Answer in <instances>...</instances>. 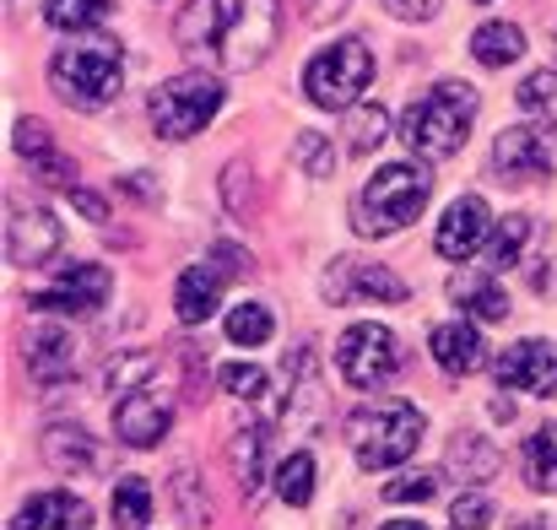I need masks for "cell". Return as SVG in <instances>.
Here are the masks:
<instances>
[{"mask_svg":"<svg viewBox=\"0 0 557 530\" xmlns=\"http://www.w3.org/2000/svg\"><path fill=\"white\" fill-rule=\"evenodd\" d=\"M476 87L471 82H438L400 114V141L417 158H455L466 147V131L476 120Z\"/></svg>","mask_w":557,"mask_h":530,"instance_id":"cell-1","label":"cell"},{"mask_svg":"<svg viewBox=\"0 0 557 530\" xmlns=\"http://www.w3.org/2000/svg\"><path fill=\"white\" fill-rule=\"evenodd\" d=\"M125 82V54L120 44H65L49 60V87L71 103V109H103Z\"/></svg>","mask_w":557,"mask_h":530,"instance_id":"cell-2","label":"cell"},{"mask_svg":"<svg viewBox=\"0 0 557 530\" xmlns=\"http://www.w3.org/2000/svg\"><path fill=\"white\" fill-rule=\"evenodd\" d=\"M347 439L363 471H389L422 444V411L411 400H379L347 417Z\"/></svg>","mask_w":557,"mask_h":530,"instance_id":"cell-3","label":"cell"},{"mask_svg":"<svg viewBox=\"0 0 557 530\" xmlns=\"http://www.w3.org/2000/svg\"><path fill=\"white\" fill-rule=\"evenodd\" d=\"M216 16H222L216 60H222L227 71H255V65L276 49L282 0H216Z\"/></svg>","mask_w":557,"mask_h":530,"instance_id":"cell-4","label":"cell"},{"mask_svg":"<svg viewBox=\"0 0 557 530\" xmlns=\"http://www.w3.org/2000/svg\"><path fill=\"white\" fill-rule=\"evenodd\" d=\"M373 82V54L363 38H342L331 49H320L304 71V93L320 109H358V98Z\"/></svg>","mask_w":557,"mask_h":530,"instance_id":"cell-5","label":"cell"},{"mask_svg":"<svg viewBox=\"0 0 557 530\" xmlns=\"http://www.w3.org/2000/svg\"><path fill=\"white\" fill-rule=\"evenodd\" d=\"M428 195H433V178L417 163H384L358 200V227L363 233H395L428 206Z\"/></svg>","mask_w":557,"mask_h":530,"instance_id":"cell-6","label":"cell"},{"mask_svg":"<svg viewBox=\"0 0 557 530\" xmlns=\"http://www.w3.org/2000/svg\"><path fill=\"white\" fill-rule=\"evenodd\" d=\"M222 109V82L206 76V71H185V76H169L158 93H152V131L163 141H189L195 131H206Z\"/></svg>","mask_w":557,"mask_h":530,"instance_id":"cell-7","label":"cell"},{"mask_svg":"<svg viewBox=\"0 0 557 530\" xmlns=\"http://www.w3.org/2000/svg\"><path fill=\"white\" fill-rule=\"evenodd\" d=\"M336 368H342V379L352 390H379L384 379L400 373V342H395V331H384L373 320L347 325L342 342H336Z\"/></svg>","mask_w":557,"mask_h":530,"instance_id":"cell-8","label":"cell"},{"mask_svg":"<svg viewBox=\"0 0 557 530\" xmlns=\"http://www.w3.org/2000/svg\"><path fill=\"white\" fill-rule=\"evenodd\" d=\"M557 163V131L553 125H509L493 141V169L504 184H531V178L553 174Z\"/></svg>","mask_w":557,"mask_h":530,"instance_id":"cell-9","label":"cell"},{"mask_svg":"<svg viewBox=\"0 0 557 530\" xmlns=\"http://www.w3.org/2000/svg\"><path fill=\"white\" fill-rule=\"evenodd\" d=\"M109 287H114L109 266L82 260V266H60L54 282H49L44 293H33L27 304H33L38 315H92V309L109 304Z\"/></svg>","mask_w":557,"mask_h":530,"instance_id":"cell-10","label":"cell"},{"mask_svg":"<svg viewBox=\"0 0 557 530\" xmlns=\"http://www.w3.org/2000/svg\"><path fill=\"white\" fill-rule=\"evenodd\" d=\"M320 293H325V304H352V298H384V304H406V282L395 276V271H384V266H369V260H352V255H342V260H331V271L320 276Z\"/></svg>","mask_w":557,"mask_h":530,"instance_id":"cell-11","label":"cell"},{"mask_svg":"<svg viewBox=\"0 0 557 530\" xmlns=\"http://www.w3.org/2000/svg\"><path fill=\"white\" fill-rule=\"evenodd\" d=\"M169 428H174V400H169L158 384H141V390L120 395V406H114V433H120V444L152 449Z\"/></svg>","mask_w":557,"mask_h":530,"instance_id":"cell-12","label":"cell"},{"mask_svg":"<svg viewBox=\"0 0 557 530\" xmlns=\"http://www.w3.org/2000/svg\"><path fill=\"white\" fill-rule=\"evenodd\" d=\"M498 384L520 390V395H557V347L553 342H515L509 353L498 357Z\"/></svg>","mask_w":557,"mask_h":530,"instance_id":"cell-13","label":"cell"},{"mask_svg":"<svg viewBox=\"0 0 557 530\" xmlns=\"http://www.w3.org/2000/svg\"><path fill=\"white\" fill-rule=\"evenodd\" d=\"M487 227H493L487 200H482V195H460V200L444 211V222H438V233H433V249H438L444 260H471V255L487 244Z\"/></svg>","mask_w":557,"mask_h":530,"instance_id":"cell-14","label":"cell"},{"mask_svg":"<svg viewBox=\"0 0 557 530\" xmlns=\"http://www.w3.org/2000/svg\"><path fill=\"white\" fill-rule=\"evenodd\" d=\"M54 249H60L54 211H44V206H11V222H5V255H11V266H44V260H54Z\"/></svg>","mask_w":557,"mask_h":530,"instance_id":"cell-15","label":"cell"},{"mask_svg":"<svg viewBox=\"0 0 557 530\" xmlns=\"http://www.w3.org/2000/svg\"><path fill=\"white\" fill-rule=\"evenodd\" d=\"M76 336L65 331V325H33V336H27V368H33V379L38 384H65L71 373H76Z\"/></svg>","mask_w":557,"mask_h":530,"instance_id":"cell-16","label":"cell"},{"mask_svg":"<svg viewBox=\"0 0 557 530\" xmlns=\"http://www.w3.org/2000/svg\"><path fill=\"white\" fill-rule=\"evenodd\" d=\"M11 530H92V509H87V498L54 488V493L27 498V504L16 509Z\"/></svg>","mask_w":557,"mask_h":530,"instance_id":"cell-17","label":"cell"},{"mask_svg":"<svg viewBox=\"0 0 557 530\" xmlns=\"http://www.w3.org/2000/svg\"><path fill=\"white\" fill-rule=\"evenodd\" d=\"M428 353H433V362H438L444 373H455V379H466V373H476V368L487 362V347H482L476 325H466V320L433 325V336H428Z\"/></svg>","mask_w":557,"mask_h":530,"instance_id":"cell-18","label":"cell"},{"mask_svg":"<svg viewBox=\"0 0 557 530\" xmlns=\"http://www.w3.org/2000/svg\"><path fill=\"white\" fill-rule=\"evenodd\" d=\"M38 449H44V460L60 477H76V471H92L98 466V449H92L87 428H76V422H49L44 439H38Z\"/></svg>","mask_w":557,"mask_h":530,"instance_id":"cell-19","label":"cell"},{"mask_svg":"<svg viewBox=\"0 0 557 530\" xmlns=\"http://www.w3.org/2000/svg\"><path fill=\"white\" fill-rule=\"evenodd\" d=\"M222 271L216 266H185V276H180V287H174V315L185 320V325H200V320H211L216 315V304H222Z\"/></svg>","mask_w":557,"mask_h":530,"instance_id":"cell-20","label":"cell"},{"mask_svg":"<svg viewBox=\"0 0 557 530\" xmlns=\"http://www.w3.org/2000/svg\"><path fill=\"white\" fill-rule=\"evenodd\" d=\"M174 44H180L185 54H211V60H216V44H222L216 0H189L185 11L174 16Z\"/></svg>","mask_w":557,"mask_h":530,"instance_id":"cell-21","label":"cell"},{"mask_svg":"<svg viewBox=\"0 0 557 530\" xmlns=\"http://www.w3.org/2000/svg\"><path fill=\"white\" fill-rule=\"evenodd\" d=\"M265 428L255 422V428H238L233 439H227V466H233V482L244 488V493H260V482H265Z\"/></svg>","mask_w":557,"mask_h":530,"instance_id":"cell-22","label":"cell"},{"mask_svg":"<svg viewBox=\"0 0 557 530\" xmlns=\"http://www.w3.org/2000/svg\"><path fill=\"white\" fill-rule=\"evenodd\" d=\"M471 54H476V65L504 71V65H515V60L525 54V33H520L515 22H482V27L471 33Z\"/></svg>","mask_w":557,"mask_h":530,"instance_id":"cell-23","label":"cell"},{"mask_svg":"<svg viewBox=\"0 0 557 530\" xmlns=\"http://www.w3.org/2000/svg\"><path fill=\"white\" fill-rule=\"evenodd\" d=\"M11 141H16V152H22L27 163H38L54 184H65V178H71V163L54 152V136H49V125H44V120H16Z\"/></svg>","mask_w":557,"mask_h":530,"instance_id":"cell-24","label":"cell"},{"mask_svg":"<svg viewBox=\"0 0 557 530\" xmlns=\"http://www.w3.org/2000/svg\"><path fill=\"white\" fill-rule=\"evenodd\" d=\"M449 298L466 304V315H476V320H509V293L493 276H455Z\"/></svg>","mask_w":557,"mask_h":530,"instance_id":"cell-25","label":"cell"},{"mask_svg":"<svg viewBox=\"0 0 557 530\" xmlns=\"http://www.w3.org/2000/svg\"><path fill=\"white\" fill-rule=\"evenodd\" d=\"M449 471L466 477V482H487L498 471V449L487 439H476V433H455L449 439Z\"/></svg>","mask_w":557,"mask_h":530,"instance_id":"cell-26","label":"cell"},{"mask_svg":"<svg viewBox=\"0 0 557 530\" xmlns=\"http://www.w3.org/2000/svg\"><path fill=\"white\" fill-rule=\"evenodd\" d=\"M525 482L536 493H557V422L536 428L525 439Z\"/></svg>","mask_w":557,"mask_h":530,"instance_id":"cell-27","label":"cell"},{"mask_svg":"<svg viewBox=\"0 0 557 530\" xmlns=\"http://www.w3.org/2000/svg\"><path fill=\"white\" fill-rule=\"evenodd\" d=\"M109 509H114V526L120 530H147L152 526V488L141 477H120Z\"/></svg>","mask_w":557,"mask_h":530,"instance_id":"cell-28","label":"cell"},{"mask_svg":"<svg viewBox=\"0 0 557 530\" xmlns=\"http://www.w3.org/2000/svg\"><path fill=\"white\" fill-rule=\"evenodd\" d=\"M109 11H114V0H49L44 22L60 33H87V27H103Z\"/></svg>","mask_w":557,"mask_h":530,"instance_id":"cell-29","label":"cell"},{"mask_svg":"<svg viewBox=\"0 0 557 530\" xmlns=\"http://www.w3.org/2000/svg\"><path fill=\"white\" fill-rule=\"evenodd\" d=\"M276 493H282V504H293V509H304V504L314 498V455H309V449H293V455L276 466Z\"/></svg>","mask_w":557,"mask_h":530,"instance_id":"cell-30","label":"cell"},{"mask_svg":"<svg viewBox=\"0 0 557 530\" xmlns=\"http://www.w3.org/2000/svg\"><path fill=\"white\" fill-rule=\"evenodd\" d=\"M520 109L531 114V120H542V125H553L557 131V71L553 65H542V71H531L525 82H520Z\"/></svg>","mask_w":557,"mask_h":530,"instance_id":"cell-31","label":"cell"},{"mask_svg":"<svg viewBox=\"0 0 557 530\" xmlns=\"http://www.w3.org/2000/svg\"><path fill=\"white\" fill-rule=\"evenodd\" d=\"M271 331H276V320H271L265 304H238V309H227V342H233V347H265Z\"/></svg>","mask_w":557,"mask_h":530,"instance_id":"cell-32","label":"cell"},{"mask_svg":"<svg viewBox=\"0 0 557 530\" xmlns=\"http://www.w3.org/2000/svg\"><path fill=\"white\" fill-rule=\"evenodd\" d=\"M158 353H125L109 362V373H103V384H109V395H131V390H141V384H152L158 379Z\"/></svg>","mask_w":557,"mask_h":530,"instance_id":"cell-33","label":"cell"},{"mask_svg":"<svg viewBox=\"0 0 557 530\" xmlns=\"http://www.w3.org/2000/svg\"><path fill=\"white\" fill-rule=\"evenodd\" d=\"M525 244H531V217H504V222H498V238H493V249H487V271L498 276V271L520 266Z\"/></svg>","mask_w":557,"mask_h":530,"instance_id":"cell-34","label":"cell"},{"mask_svg":"<svg viewBox=\"0 0 557 530\" xmlns=\"http://www.w3.org/2000/svg\"><path fill=\"white\" fill-rule=\"evenodd\" d=\"M169 493H174V509H180V520H185L189 530H206V526H211V498L200 493L195 471H180V477L169 482Z\"/></svg>","mask_w":557,"mask_h":530,"instance_id":"cell-35","label":"cell"},{"mask_svg":"<svg viewBox=\"0 0 557 530\" xmlns=\"http://www.w3.org/2000/svg\"><path fill=\"white\" fill-rule=\"evenodd\" d=\"M293 163H298L309 178H331L336 174V147H331L320 131H298V141H293Z\"/></svg>","mask_w":557,"mask_h":530,"instance_id":"cell-36","label":"cell"},{"mask_svg":"<svg viewBox=\"0 0 557 530\" xmlns=\"http://www.w3.org/2000/svg\"><path fill=\"white\" fill-rule=\"evenodd\" d=\"M384 131H389V114H384V103H358V109H352V131H347L352 141H347V147H352L358 158H369L373 147L384 141Z\"/></svg>","mask_w":557,"mask_h":530,"instance_id":"cell-37","label":"cell"},{"mask_svg":"<svg viewBox=\"0 0 557 530\" xmlns=\"http://www.w3.org/2000/svg\"><path fill=\"white\" fill-rule=\"evenodd\" d=\"M216 384L227 390V395H238V400H260L265 395V368H255V362H222L216 368Z\"/></svg>","mask_w":557,"mask_h":530,"instance_id":"cell-38","label":"cell"},{"mask_svg":"<svg viewBox=\"0 0 557 530\" xmlns=\"http://www.w3.org/2000/svg\"><path fill=\"white\" fill-rule=\"evenodd\" d=\"M449 526L455 530H487L493 526V498L476 493V488H466V493L449 504Z\"/></svg>","mask_w":557,"mask_h":530,"instance_id":"cell-39","label":"cell"},{"mask_svg":"<svg viewBox=\"0 0 557 530\" xmlns=\"http://www.w3.org/2000/svg\"><path fill=\"white\" fill-rule=\"evenodd\" d=\"M384 498H389V504H428V498H438V477H433V471L400 477V482L384 488Z\"/></svg>","mask_w":557,"mask_h":530,"instance_id":"cell-40","label":"cell"},{"mask_svg":"<svg viewBox=\"0 0 557 530\" xmlns=\"http://www.w3.org/2000/svg\"><path fill=\"white\" fill-rule=\"evenodd\" d=\"M438 5H444V0H384V11L400 16V22H428Z\"/></svg>","mask_w":557,"mask_h":530,"instance_id":"cell-41","label":"cell"},{"mask_svg":"<svg viewBox=\"0 0 557 530\" xmlns=\"http://www.w3.org/2000/svg\"><path fill=\"white\" fill-rule=\"evenodd\" d=\"M531 287H536V298H557V255L531 266Z\"/></svg>","mask_w":557,"mask_h":530,"instance_id":"cell-42","label":"cell"},{"mask_svg":"<svg viewBox=\"0 0 557 530\" xmlns=\"http://www.w3.org/2000/svg\"><path fill=\"white\" fill-rule=\"evenodd\" d=\"M71 206L87 211L92 222H109V206H103V195H92V189H76V184H71Z\"/></svg>","mask_w":557,"mask_h":530,"instance_id":"cell-43","label":"cell"},{"mask_svg":"<svg viewBox=\"0 0 557 530\" xmlns=\"http://www.w3.org/2000/svg\"><path fill=\"white\" fill-rule=\"evenodd\" d=\"M342 11H347V0H304V22H331Z\"/></svg>","mask_w":557,"mask_h":530,"instance_id":"cell-44","label":"cell"},{"mask_svg":"<svg viewBox=\"0 0 557 530\" xmlns=\"http://www.w3.org/2000/svg\"><path fill=\"white\" fill-rule=\"evenodd\" d=\"M379 530H428L422 520H389V526H379Z\"/></svg>","mask_w":557,"mask_h":530,"instance_id":"cell-45","label":"cell"},{"mask_svg":"<svg viewBox=\"0 0 557 530\" xmlns=\"http://www.w3.org/2000/svg\"><path fill=\"white\" fill-rule=\"evenodd\" d=\"M515 530H547V526H542V520H520Z\"/></svg>","mask_w":557,"mask_h":530,"instance_id":"cell-46","label":"cell"},{"mask_svg":"<svg viewBox=\"0 0 557 530\" xmlns=\"http://www.w3.org/2000/svg\"><path fill=\"white\" fill-rule=\"evenodd\" d=\"M5 5H22V0H5Z\"/></svg>","mask_w":557,"mask_h":530,"instance_id":"cell-47","label":"cell"},{"mask_svg":"<svg viewBox=\"0 0 557 530\" xmlns=\"http://www.w3.org/2000/svg\"><path fill=\"white\" fill-rule=\"evenodd\" d=\"M476 5H487V0H476Z\"/></svg>","mask_w":557,"mask_h":530,"instance_id":"cell-48","label":"cell"}]
</instances>
